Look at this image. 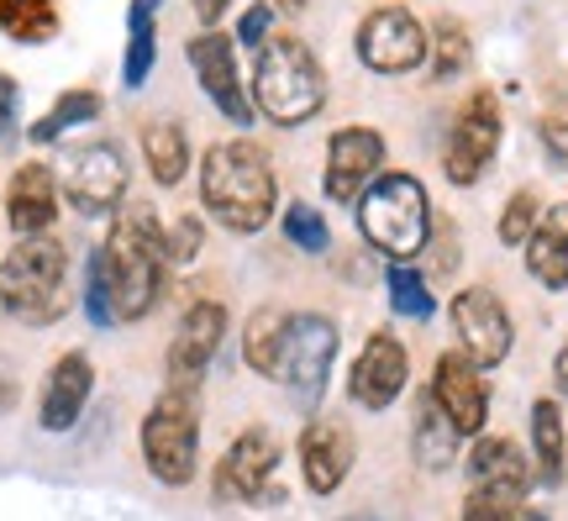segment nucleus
Segmentation results:
<instances>
[{
	"label": "nucleus",
	"instance_id": "obj_27",
	"mask_svg": "<svg viewBox=\"0 0 568 521\" xmlns=\"http://www.w3.org/2000/svg\"><path fill=\"white\" fill-rule=\"evenodd\" d=\"M531 448H537V474L558 484V474H564V417H558V401L531 405Z\"/></svg>",
	"mask_w": 568,
	"mask_h": 521
},
{
	"label": "nucleus",
	"instance_id": "obj_33",
	"mask_svg": "<svg viewBox=\"0 0 568 521\" xmlns=\"http://www.w3.org/2000/svg\"><path fill=\"white\" fill-rule=\"evenodd\" d=\"M537 196H531V190H516V196H510V206L506 211H500V242H506V248H527V238L531 232H537Z\"/></svg>",
	"mask_w": 568,
	"mask_h": 521
},
{
	"label": "nucleus",
	"instance_id": "obj_16",
	"mask_svg": "<svg viewBox=\"0 0 568 521\" xmlns=\"http://www.w3.org/2000/svg\"><path fill=\"white\" fill-rule=\"evenodd\" d=\"M432 401L443 405L447 421H453L464 438H474V432L485 427V417H489L485 369H479L474 359H464V353H443L437 369H432Z\"/></svg>",
	"mask_w": 568,
	"mask_h": 521
},
{
	"label": "nucleus",
	"instance_id": "obj_5",
	"mask_svg": "<svg viewBox=\"0 0 568 521\" xmlns=\"http://www.w3.org/2000/svg\"><path fill=\"white\" fill-rule=\"evenodd\" d=\"M358 227L385 259H416L432 238V201L416 174H379L358 196Z\"/></svg>",
	"mask_w": 568,
	"mask_h": 521
},
{
	"label": "nucleus",
	"instance_id": "obj_30",
	"mask_svg": "<svg viewBox=\"0 0 568 521\" xmlns=\"http://www.w3.org/2000/svg\"><path fill=\"white\" fill-rule=\"evenodd\" d=\"M464 69H468V32L453 17H443L437 32H432V74H437V80H453V74H464Z\"/></svg>",
	"mask_w": 568,
	"mask_h": 521
},
{
	"label": "nucleus",
	"instance_id": "obj_34",
	"mask_svg": "<svg viewBox=\"0 0 568 521\" xmlns=\"http://www.w3.org/2000/svg\"><path fill=\"white\" fill-rule=\"evenodd\" d=\"M464 521H531V517H527V505L510 501V495H495V490H468Z\"/></svg>",
	"mask_w": 568,
	"mask_h": 521
},
{
	"label": "nucleus",
	"instance_id": "obj_6",
	"mask_svg": "<svg viewBox=\"0 0 568 521\" xmlns=\"http://www.w3.org/2000/svg\"><path fill=\"white\" fill-rule=\"evenodd\" d=\"M142 463L148 474L169 490L195 484V463H201V411H195V390H163L159 405L142 417Z\"/></svg>",
	"mask_w": 568,
	"mask_h": 521
},
{
	"label": "nucleus",
	"instance_id": "obj_40",
	"mask_svg": "<svg viewBox=\"0 0 568 521\" xmlns=\"http://www.w3.org/2000/svg\"><path fill=\"white\" fill-rule=\"evenodd\" d=\"M552 380H558V390L568 395V342L558 348V363H552Z\"/></svg>",
	"mask_w": 568,
	"mask_h": 521
},
{
	"label": "nucleus",
	"instance_id": "obj_7",
	"mask_svg": "<svg viewBox=\"0 0 568 521\" xmlns=\"http://www.w3.org/2000/svg\"><path fill=\"white\" fill-rule=\"evenodd\" d=\"M332 359H337V321L322 311H284L280 348L268 359L264 380L295 390L301 405H316L326 380H332Z\"/></svg>",
	"mask_w": 568,
	"mask_h": 521
},
{
	"label": "nucleus",
	"instance_id": "obj_3",
	"mask_svg": "<svg viewBox=\"0 0 568 521\" xmlns=\"http://www.w3.org/2000/svg\"><path fill=\"white\" fill-rule=\"evenodd\" d=\"M326 106V74L301 38H268L253 63V111L274 127H305Z\"/></svg>",
	"mask_w": 568,
	"mask_h": 521
},
{
	"label": "nucleus",
	"instance_id": "obj_43",
	"mask_svg": "<svg viewBox=\"0 0 568 521\" xmlns=\"http://www.w3.org/2000/svg\"><path fill=\"white\" fill-rule=\"evenodd\" d=\"M347 521H364V517H347Z\"/></svg>",
	"mask_w": 568,
	"mask_h": 521
},
{
	"label": "nucleus",
	"instance_id": "obj_17",
	"mask_svg": "<svg viewBox=\"0 0 568 521\" xmlns=\"http://www.w3.org/2000/svg\"><path fill=\"white\" fill-rule=\"evenodd\" d=\"M406 380H410L406 348L389 338V332H374L364 342L358 363H353V374H347V390H353V401L364 405V411H385L389 401H400Z\"/></svg>",
	"mask_w": 568,
	"mask_h": 521
},
{
	"label": "nucleus",
	"instance_id": "obj_24",
	"mask_svg": "<svg viewBox=\"0 0 568 521\" xmlns=\"http://www.w3.org/2000/svg\"><path fill=\"white\" fill-rule=\"evenodd\" d=\"M142 159H148V174H153L163 190H174V184L190 174V138H184L180 121L148 127V132H142Z\"/></svg>",
	"mask_w": 568,
	"mask_h": 521
},
{
	"label": "nucleus",
	"instance_id": "obj_23",
	"mask_svg": "<svg viewBox=\"0 0 568 521\" xmlns=\"http://www.w3.org/2000/svg\"><path fill=\"white\" fill-rule=\"evenodd\" d=\"M458 438H464V432L447 421V411L432 401V390H426L422 405H416V427H410V453H416V463L432 469V474L453 469V459H458Z\"/></svg>",
	"mask_w": 568,
	"mask_h": 521
},
{
	"label": "nucleus",
	"instance_id": "obj_42",
	"mask_svg": "<svg viewBox=\"0 0 568 521\" xmlns=\"http://www.w3.org/2000/svg\"><path fill=\"white\" fill-rule=\"evenodd\" d=\"M280 6H284V11H301V6H305V0H280Z\"/></svg>",
	"mask_w": 568,
	"mask_h": 521
},
{
	"label": "nucleus",
	"instance_id": "obj_31",
	"mask_svg": "<svg viewBox=\"0 0 568 521\" xmlns=\"http://www.w3.org/2000/svg\"><path fill=\"white\" fill-rule=\"evenodd\" d=\"M389 305L410 321L432 317V290H426V280L410 269V263H395V269H389Z\"/></svg>",
	"mask_w": 568,
	"mask_h": 521
},
{
	"label": "nucleus",
	"instance_id": "obj_20",
	"mask_svg": "<svg viewBox=\"0 0 568 521\" xmlns=\"http://www.w3.org/2000/svg\"><path fill=\"white\" fill-rule=\"evenodd\" d=\"M353 469V432L343 421H311L301 432V474L316 495H332Z\"/></svg>",
	"mask_w": 568,
	"mask_h": 521
},
{
	"label": "nucleus",
	"instance_id": "obj_15",
	"mask_svg": "<svg viewBox=\"0 0 568 521\" xmlns=\"http://www.w3.org/2000/svg\"><path fill=\"white\" fill-rule=\"evenodd\" d=\"M379 163H385V138L374 127H343L326 142V196L358 206V196L379 180Z\"/></svg>",
	"mask_w": 568,
	"mask_h": 521
},
{
	"label": "nucleus",
	"instance_id": "obj_29",
	"mask_svg": "<svg viewBox=\"0 0 568 521\" xmlns=\"http://www.w3.org/2000/svg\"><path fill=\"white\" fill-rule=\"evenodd\" d=\"M280 327H284V311H274V305L253 311V321H247V332H243V359H247V369L268 374V359H274V348H280Z\"/></svg>",
	"mask_w": 568,
	"mask_h": 521
},
{
	"label": "nucleus",
	"instance_id": "obj_26",
	"mask_svg": "<svg viewBox=\"0 0 568 521\" xmlns=\"http://www.w3.org/2000/svg\"><path fill=\"white\" fill-rule=\"evenodd\" d=\"M0 32L11 42H48L59 32V0H0Z\"/></svg>",
	"mask_w": 568,
	"mask_h": 521
},
{
	"label": "nucleus",
	"instance_id": "obj_8",
	"mask_svg": "<svg viewBox=\"0 0 568 521\" xmlns=\"http://www.w3.org/2000/svg\"><path fill=\"white\" fill-rule=\"evenodd\" d=\"M274 474H280V442H274V432L268 427H247L243 438L222 453V463H216V501L226 505L280 501Z\"/></svg>",
	"mask_w": 568,
	"mask_h": 521
},
{
	"label": "nucleus",
	"instance_id": "obj_11",
	"mask_svg": "<svg viewBox=\"0 0 568 521\" xmlns=\"http://www.w3.org/2000/svg\"><path fill=\"white\" fill-rule=\"evenodd\" d=\"M426 48H432V38H426V27L410 17L406 6H379L358 27V59L374 74H410L426 59Z\"/></svg>",
	"mask_w": 568,
	"mask_h": 521
},
{
	"label": "nucleus",
	"instance_id": "obj_18",
	"mask_svg": "<svg viewBox=\"0 0 568 521\" xmlns=\"http://www.w3.org/2000/svg\"><path fill=\"white\" fill-rule=\"evenodd\" d=\"M90 390H95V369H90V353H63L53 369H48V380H42V395H38V421L48 432H69L74 421L84 417V401H90Z\"/></svg>",
	"mask_w": 568,
	"mask_h": 521
},
{
	"label": "nucleus",
	"instance_id": "obj_19",
	"mask_svg": "<svg viewBox=\"0 0 568 521\" xmlns=\"http://www.w3.org/2000/svg\"><path fill=\"white\" fill-rule=\"evenodd\" d=\"M59 217V180L48 163H21L11 174V190H6V221L21 238H48V227Z\"/></svg>",
	"mask_w": 568,
	"mask_h": 521
},
{
	"label": "nucleus",
	"instance_id": "obj_12",
	"mask_svg": "<svg viewBox=\"0 0 568 521\" xmlns=\"http://www.w3.org/2000/svg\"><path fill=\"white\" fill-rule=\"evenodd\" d=\"M453 332H458V348H464V359H474L479 369H495V363L510 359V317L500 295L485 290V284H468L453 295Z\"/></svg>",
	"mask_w": 568,
	"mask_h": 521
},
{
	"label": "nucleus",
	"instance_id": "obj_36",
	"mask_svg": "<svg viewBox=\"0 0 568 521\" xmlns=\"http://www.w3.org/2000/svg\"><path fill=\"white\" fill-rule=\"evenodd\" d=\"M268 21H274L268 6H247L243 21H237V42H243V48H258V42L268 38Z\"/></svg>",
	"mask_w": 568,
	"mask_h": 521
},
{
	"label": "nucleus",
	"instance_id": "obj_22",
	"mask_svg": "<svg viewBox=\"0 0 568 521\" xmlns=\"http://www.w3.org/2000/svg\"><path fill=\"white\" fill-rule=\"evenodd\" d=\"M527 269L537 284L548 290H568V206L542 211L537 232L527 238Z\"/></svg>",
	"mask_w": 568,
	"mask_h": 521
},
{
	"label": "nucleus",
	"instance_id": "obj_1",
	"mask_svg": "<svg viewBox=\"0 0 568 521\" xmlns=\"http://www.w3.org/2000/svg\"><path fill=\"white\" fill-rule=\"evenodd\" d=\"M90 269H95L105 284L111 317L116 321L148 317L163 295V269H169L163 227H159V217H153V206H122L116 232L90 253Z\"/></svg>",
	"mask_w": 568,
	"mask_h": 521
},
{
	"label": "nucleus",
	"instance_id": "obj_41",
	"mask_svg": "<svg viewBox=\"0 0 568 521\" xmlns=\"http://www.w3.org/2000/svg\"><path fill=\"white\" fill-rule=\"evenodd\" d=\"M11 401H17V384H11V380H0V411H6Z\"/></svg>",
	"mask_w": 568,
	"mask_h": 521
},
{
	"label": "nucleus",
	"instance_id": "obj_21",
	"mask_svg": "<svg viewBox=\"0 0 568 521\" xmlns=\"http://www.w3.org/2000/svg\"><path fill=\"white\" fill-rule=\"evenodd\" d=\"M468 480H474V490H495V495H510V501H527L531 463L510 438H479L474 453H468Z\"/></svg>",
	"mask_w": 568,
	"mask_h": 521
},
{
	"label": "nucleus",
	"instance_id": "obj_2",
	"mask_svg": "<svg viewBox=\"0 0 568 521\" xmlns=\"http://www.w3.org/2000/svg\"><path fill=\"white\" fill-rule=\"evenodd\" d=\"M201 196L205 211L222 221L226 232L253 238L274 221V206H280L274 163L258 142H216L201 163Z\"/></svg>",
	"mask_w": 568,
	"mask_h": 521
},
{
	"label": "nucleus",
	"instance_id": "obj_25",
	"mask_svg": "<svg viewBox=\"0 0 568 521\" xmlns=\"http://www.w3.org/2000/svg\"><path fill=\"white\" fill-rule=\"evenodd\" d=\"M153 17H159V0H132L126 11V84L138 90L148 74H153V59H159V42H153Z\"/></svg>",
	"mask_w": 568,
	"mask_h": 521
},
{
	"label": "nucleus",
	"instance_id": "obj_4",
	"mask_svg": "<svg viewBox=\"0 0 568 521\" xmlns=\"http://www.w3.org/2000/svg\"><path fill=\"white\" fill-rule=\"evenodd\" d=\"M69 311V253L59 238H21L0 259V317L48 327Z\"/></svg>",
	"mask_w": 568,
	"mask_h": 521
},
{
	"label": "nucleus",
	"instance_id": "obj_9",
	"mask_svg": "<svg viewBox=\"0 0 568 521\" xmlns=\"http://www.w3.org/2000/svg\"><path fill=\"white\" fill-rule=\"evenodd\" d=\"M63 196L80 217H105V211H122L126 201V159L116 142H84L69 153L63 169Z\"/></svg>",
	"mask_w": 568,
	"mask_h": 521
},
{
	"label": "nucleus",
	"instance_id": "obj_35",
	"mask_svg": "<svg viewBox=\"0 0 568 521\" xmlns=\"http://www.w3.org/2000/svg\"><path fill=\"white\" fill-rule=\"evenodd\" d=\"M201 242H205L201 217H180L169 232H163V253H169V263H190L201 253Z\"/></svg>",
	"mask_w": 568,
	"mask_h": 521
},
{
	"label": "nucleus",
	"instance_id": "obj_28",
	"mask_svg": "<svg viewBox=\"0 0 568 521\" xmlns=\"http://www.w3.org/2000/svg\"><path fill=\"white\" fill-rule=\"evenodd\" d=\"M95 117H101V96H95V90H69V96H59V101H53V111L32 127V142H59L69 127L95 121Z\"/></svg>",
	"mask_w": 568,
	"mask_h": 521
},
{
	"label": "nucleus",
	"instance_id": "obj_14",
	"mask_svg": "<svg viewBox=\"0 0 568 521\" xmlns=\"http://www.w3.org/2000/svg\"><path fill=\"white\" fill-rule=\"evenodd\" d=\"M226 338V305L201 301L190 305L174 327V342H169V390H195L201 374L211 369L216 348Z\"/></svg>",
	"mask_w": 568,
	"mask_h": 521
},
{
	"label": "nucleus",
	"instance_id": "obj_10",
	"mask_svg": "<svg viewBox=\"0 0 568 521\" xmlns=\"http://www.w3.org/2000/svg\"><path fill=\"white\" fill-rule=\"evenodd\" d=\"M495 148H500V101L489 90H479V96H468V106L447 132L443 174L453 184H474L495 163Z\"/></svg>",
	"mask_w": 568,
	"mask_h": 521
},
{
	"label": "nucleus",
	"instance_id": "obj_39",
	"mask_svg": "<svg viewBox=\"0 0 568 521\" xmlns=\"http://www.w3.org/2000/svg\"><path fill=\"white\" fill-rule=\"evenodd\" d=\"M226 6H232V0H195V17H201L205 32H211V21H222Z\"/></svg>",
	"mask_w": 568,
	"mask_h": 521
},
{
	"label": "nucleus",
	"instance_id": "obj_13",
	"mask_svg": "<svg viewBox=\"0 0 568 521\" xmlns=\"http://www.w3.org/2000/svg\"><path fill=\"white\" fill-rule=\"evenodd\" d=\"M190 69H195V80H201V90L211 96V106L222 111L226 121H237V127H247V121L258 117L253 111V96H243V74H237V42L226 38V32H201V38H190Z\"/></svg>",
	"mask_w": 568,
	"mask_h": 521
},
{
	"label": "nucleus",
	"instance_id": "obj_38",
	"mask_svg": "<svg viewBox=\"0 0 568 521\" xmlns=\"http://www.w3.org/2000/svg\"><path fill=\"white\" fill-rule=\"evenodd\" d=\"M542 142H548V159L552 163H568V121L564 117L542 121Z\"/></svg>",
	"mask_w": 568,
	"mask_h": 521
},
{
	"label": "nucleus",
	"instance_id": "obj_32",
	"mask_svg": "<svg viewBox=\"0 0 568 521\" xmlns=\"http://www.w3.org/2000/svg\"><path fill=\"white\" fill-rule=\"evenodd\" d=\"M284 238L295 242L301 253H326L332 232H326V221H322V211H316V206L295 201V206H284Z\"/></svg>",
	"mask_w": 568,
	"mask_h": 521
},
{
	"label": "nucleus",
	"instance_id": "obj_37",
	"mask_svg": "<svg viewBox=\"0 0 568 521\" xmlns=\"http://www.w3.org/2000/svg\"><path fill=\"white\" fill-rule=\"evenodd\" d=\"M17 138V80L0 74V142Z\"/></svg>",
	"mask_w": 568,
	"mask_h": 521
}]
</instances>
